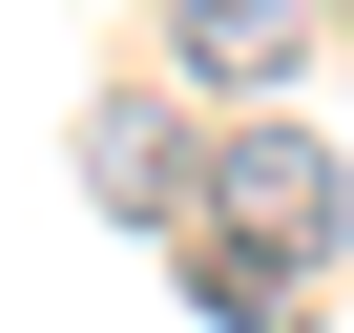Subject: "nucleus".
I'll use <instances>...</instances> for the list:
<instances>
[{
  "instance_id": "1",
  "label": "nucleus",
  "mask_w": 354,
  "mask_h": 333,
  "mask_svg": "<svg viewBox=\"0 0 354 333\" xmlns=\"http://www.w3.org/2000/svg\"><path fill=\"white\" fill-rule=\"evenodd\" d=\"M209 229H250V250H292V271H333V229H354V166H333L313 125H271V104H230V146H209Z\"/></svg>"
},
{
  "instance_id": "2",
  "label": "nucleus",
  "mask_w": 354,
  "mask_h": 333,
  "mask_svg": "<svg viewBox=\"0 0 354 333\" xmlns=\"http://www.w3.org/2000/svg\"><path fill=\"white\" fill-rule=\"evenodd\" d=\"M313 63V0H167V84L188 104H271Z\"/></svg>"
},
{
  "instance_id": "4",
  "label": "nucleus",
  "mask_w": 354,
  "mask_h": 333,
  "mask_svg": "<svg viewBox=\"0 0 354 333\" xmlns=\"http://www.w3.org/2000/svg\"><path fill=\"white\" fill-rule=\"evenodd\" d=\"M84 166H104L125 209H209V146H188V104H104V125H84Z\"/></svg>"
},
{
  "instance_id": "3",
  "label": "nucleus",
  "mask_w": 354,
  "mask_h": 333,
  "mask_svg": "<svg viewBox=\"0 0 354 333\" xmlns=\"http://www.w3.org/2000/svg\"><path fill=\"white\" fill-rule=\"evenodd\" d=\"M167 271H188V312H209V333H313V271H292V250H250V229H209V209L167 229Z\"/></svg>"
}]
</instances>
